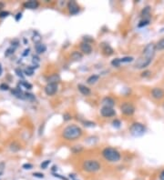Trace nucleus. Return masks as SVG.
<instances>
[{"instance_id":"2eb2a0df","label":"nucleus","mask_w":164,"mask_h":180,"mask_svg":"<svg viewBox=\"0 0 164 180\" xmlns=\"http://www.w3.org/2000/svg\"><path fill=\"white\" fill-rule=\"evenodd\" d=\"M101 48H102V52L105 55V56H111L114 53L113 48L109 46L108 44H102L101 45Z\"/></svg>"},{"instance_id":"a211bd4d","label":"nucleus","mask_w":164,"mask_h":180,"mask_svg":"<svg viewBox=\"0 0 164 180\" xmlns=\"http://www.w3.org/2000/svg\"><path fill=\"white\" fill-rule=\"evenodd\" d=\"M38 5H39L38 2L35 1V0H30V1H27V2L24 3V6L26 8H28V9H36V8H38Z\"/></svg>"},{"instance_id":"c85d7f7f","label":"nucleus","mask_w":164,"mask_h":180,"mask_svg":"<svg viewBox=\"0 0 164 180\" xmlns=\"http://www.w3.org/2000/svg\"><path fill=\"white\" fill-rule=\"evenodd\" d=\"M149 24V19H143V20H141V21L139 23V25H138V27H143V26H148Z\"/></svg>"},{"instance_id":"412c9836","label":"nucleus","mask_w":164,"mask_h":180,"mask_svg":"<svg viewBox=\"0 0 164 180\" xmlns=\"http://www.w3.org/2000/svg\"><path fill=\"white\" fill-rule=\"evenodd\" d=\"M35 49L37 51L38 54H43L46 52L47 50V46L45 44H42V43H39V44H37L36 46H35Z\"/></svg>"},{"instance_id":"4c0bfd02","label":"nucleus","mask_w":164,"mask_h":180,"mask_svg":"<svg viewBox=\"0 0 164 180\" xmlns=\"http://www.w3.org/2000/svg\"><path fill=\"white\" fill-rule=\"evenodd\" d=\"M9 16V12L8 11H1L0 12V18H4Z\"/></svg>"},{"instance_id":"39448f33","label":"nucleus","mask_w":164,"mask_h":180,"mask_svg":"<svg viewBox=\"0 0 164 180\" xmlns=\"http://www.w3.org/2000/svg\"><path fill=\"white\" fill-rule=\"evenodd\" d=\"M156 50H157L156 45L154 43H149V44H148L144 47V49H143V51H142L141 56L146 57V58H148V59H151L152 60L154 56H155V54H156Z\"/></svg>"},{"instance_id":"0eeeda50","label":"nucleus","mask_w":164,"mask_h":180,"mask_svg":"<svg viewBox=\"0 0 164 180\" xmlns=\"http://www.w3.org/2000/svg\"><path fill=\"white\" fill-rule=\"evenodd\" d=\"M151 59H148L144 57H140L137 61L135 62V65H134V67L137 68V69H143V68H146L147 66H149V64L151 63Z\"/></svg>"},{"instance_id":"a18cd8bd","label":"nucleus","mask_w":164,"mask_h":180,"mask_svg":"<svg viewBox=\"0 0 164 180\" xmlns=\"http://www.w3.org/2000/svg\"><path fill=\"white\" fill-rule=\"evenodd\" d=\"M33 63L34 64H35V66H38V62H39V58L38 57H35V56H34L33 57Z\"/></svg>"},{"instance_id":"5701e85b","label":"nucleus","mask_w":164,"mask_h":180,"mask_svg":"<svg viewBox=\"0 0 164 180\" xmlns=\"http://www.w3.org/2000/svg\"><path fill=\"white\" fill-rule=\"evenodd\" d=\"M34 71H35V67H34L33 66H29L24 70V74L26 75H28V77H30V75H32L34 74Z\"/></svg>"},{"instance_id":"f03ea898","label":"nucleus","mask_w":164,"mask_h":180,"mask_svg":"<svg viewBox=\"0 0 164 180\" xmlns=\"http://www.w3.org/2000/svg\"><path fill=\"white\" fill-rule=\"evenodd\" d=\"M102 156L110 163H117L121 158L120 153L114 147H105L102 150Z\"/></svg>"},{"instance_id":"c03bdc74","label":"nucleus","mask_w":164,"mask_h":180,"mask_svg":"<svg viewBox=\"0 0 164 180\" xmlns=\"http://www.w3.org/2000/svg\"><path fill=\"white\" fill-rule=\"evenodd\" d=\"M21 18H22V13H21V12H19V13H17V15H16L15 19H16V21H17V22H18Z\"/></svg>"},{"instance_id":"09e8293b","label":"nucleus","mask_w":164,"mask_h":180,"mask_svg":"<svg viewBox=\"0 0 164 180\" xmlns=\"http://www.w3.org/2000/svg\"><path fill=\"white\" fill-rule=\"evenodd\" d=\"M160 180H164V170L161 171V173L160 174Z\"/></svg>"},{"instance_id":"1a4fd4ad","label":"nucleus","mask_w":164,"mask_h":180,"mask_svg":"<svg viewBox=\"0 0 164 180\" xmlns=\"http://www.w3.org/2000/svg\"><path fill=\"white\" fill-rule=\"evenodd\" d=\"M151 96L156 100H161L164 98V90L161 87H154L151 90Z\"/></svg>"},{"instance_id":"393cba45","label":"nucleus","mask_w":164,"mask_h":180,"mask_svg":"<svg viewBox=\"0 0 164 180\" xmlns=\"http://www.w3.org/2000/svg\"><path fill=\"white\" fill-rule=\"evenodd\" d=\"M32 40L36 43V45H37V44H39V43H40V41H41V37H40V35H39L38 32H35V33H34V35H33Z\"/></svg>"},{"instance_id":"2f4dec72","label":"nucleus","mask_w":164,"mask_h":180,"mask_svg":"<svg viewBox=\"0 0 164 180\" xmlns=\"http://www.w3.org/2000/svg\"><path fill=\"white\" fill-rule=\"evenodd\" d=\"M120 58H115V59H113L112 61H111V65L113 66H116V67H119L120 66Z\"/></svg>"},{"instance_id":"79ce46f5","label":"nucleus","mask_w":164,"mask_h":180,"mask_svg":"<svg viewBox=\"0 0 164 180\" xmlns=\"http://www.w3.org/2000/svg\"><path fill=\"white\" fill-rule=\"evenodd\" d=\"M24 169H31L33 168V165L29 164V163H26V164H24L23 165V167H22Z\"/></svg>"},{"instance_id":"de8ad7c7","label":"nucleus","mask_w":164,"mask_h":180,"mask_svg":"<svg viewBox=\"0 0 164 180\" xmlns=\"http://www.w3.org/2000/svg\"><path fill=\"white\" fill-rule=\"evenodd\" d=\"M29 52H30V49H29V48H27V49H26V50L24 51V53L22 54V56H23V57H26V56H28Z\"/></svg>"},{"instance_id":"72a5a7b5","label":"nucleus","mask_w":164,"mask_h":180,"mask_svg":"<svg viewBox=\"0 0 164 180\" xmlns=\"http://www.w3.org/2000/svg\"><path fill=\"white\" fill-rule=\"evenodd\" d=\"M15 72H16V74H17V77H19V78H24V77H25V75H23V71H22V70H21V69H20L19 67L16 68V70H15Z\"/></svg>"},{"instance_id":"5fc2aeb1","label":"nucleus","mask_w":164,"mask_h":180,"mask_svg":"<svg viewBox=\"0 0 164 180\" xmlns=\"http://www.w3.org/2000/svg\"><path fill=\"white\" fill-rule=\"evenodd\" d=\"M3 175V172L2 171H0V176H2Z\"/></svg>"},{"instance_id":"473e14b6","label":"nucleus","mask_w":164,"mask_h":180,"mask_svg":"<svg viewBox=\"0 0 164 180\" xmlns=\"http://www.w3.org/2000/svg\"><path fill=\"white\" fill-rule=\"evenodd\" d=\"M112 126L115 128H120V126H121V122L119 119H115V120L112 121Z\"/></svg>"},{"instance_id":"dca6fc26","label":"nucleus","mask_w":164,"mask_h":180,"mask_svg":"<svg viewBox=\"0 0 164 180\" xmlns=\"http://www.w3.org/2000/svg\"><path fill=\"white\" fill-rule=\"evenodd\" d=\"M47 84H58L60 81V75L58 74H53L51 75H49L47 79Z\"/></svg>"},{"instance_id":"6e6d98bb","label":"nucleus","mask_w":164,"mask_h":180,"mask_svg":"<svg viewBox=\"0 0 164 180\" xmlns=\"http://www.w3.org/2000/svg\"><path fill=\"white\" fill-rule=\"evenodd\" d=\"M162 107H163V109H164V103H163V106H162Z\"/></svg>"},{"instance_id":"49530a36","label":"nucleus","mask_w":164,"mask_h":180,"mask_svg":"<svg viewBox=\"0 0 164 180\" xmlns=\"http://www.w3.org/2000/svg\"><path fill=\"white\" fill-rule=\"evenodd\" d=\"M18 44H19L18 40H14V41H12V42H11V46H14V47L16 48L18 46Z\"/></svg>"},{"instance_id":"20e7f679","label":"nucleus","mask_w":164,"mask_h":180,"mask_svg":"<svg viewBox=\"0 0 164 180\" xmlns=\"http://www.w3.org/2000/svg\"><path fill=\"white\" fill-rule=\"evenodd\" d=\"M129 133H131V136L135 137L142 136L146 133V127L141 123L135 122L131 125V127H129Z\"/></svg>"},{"instance_id":"cd10ccee","label":"nucleus","mask_w":164,"mask_h":180,"mask_svg":"<svg viewBox=\"0 0 164 180\" xmlns=\"http://www.w3.org/2000/svg\"><path fill=\"white\" fill-rule=\"evenodd\" d=\"M15 50H16V48H15V47H14V46H10L9 48H8V49H6V53H5V56H6V57H9V56H11V55L14 54Z\"/></svg>"},{"instance_id":"ddd939ff","label":"nucleus","mask_w":164,"mask_h":180,"mask_svg":"<svg viewBox=\"0 0 164 180\" xmlns=\"http://www.w3.org/2000/svg\"><path fill=\"white\" fill-rule=\"evenodd\" d=\"M101 104L103 105V107H112L115 106V100L111 98L110 96H105V98L102 99Z\"/></svg>"},{"instance_id":"6e6552de","label":"nucleus","mask_w":164,"mask_h":180,"mask_svg":"<svg viewBox=\"0 0 164 180\" xmlns=\"http://www.w3.org/2000/svg\"><path fill=\"white\" fill-rule=\"evenodd\" d=\"M67 9L70 15H77L80 11L79 6L76 1H69L67 3Z\"/></svg>"},{"instance_id":"aec40b11","label":"nucleus","mask_w":164,"mask_h":180,"mask_svg":"<svg viewBox=\"0 0 164 180\" xmlns=\"http://www.w3.org/2000/svg\"><path fill=\"white\" fill-rule=\"evenodd\" d=\"M99 80V75H91L90 77H88L87 79V83L88 85H94Z\"/></svg>"},{"instance_id":"7ed1b4c3","label":"nucleus","mask_w":164,"mask_h":180,"mask_svg":"<svg viewBox=\"0 0 164 180\" xmlns=\"http://www.w3.org/2000/svg\"><path fill=\"white\" fill-rule=\"evenodd\" d=\"M101 165L95 159H88L82 163V169L88 173H96L99 171Z\"/></svg>"},{"instance_id":"58836bf2","label":"nucleus","mask_w":164,"mask_h":180,"mask_svg":"<svg viewBox=\"0 0 164 180\" xmlns=\"http://www.w3.org/2000/svg\"><path fill=\"white\" fill-rule=\"evenodd\" d=\"M72 118V116H71V115L70 114H68V113H65L64 115H63V119L65 120V121H68V120H70Z\"/></svg>"},{"instance_id":"e433bc0d","label":"nucleus","mask_w":164,"mask_h":180,"mask_svg":"<svg viewBox=\"0 0 164 180\" xmlns=\"http://www.w3.org/2000/svg\"><path fill=\"white\" fill-rule=\"evenodd\" d=\"M0 89H1L2 91H6V90L9 89V87L8 84H6V83H2V84L0 85Z\"/></svg>"},{"instance_id":"603ef678","label":"nucleus","mask_w":164,"mask_h":180,"mask_svg":"<svg viewBox=\"0 0 164 180\" xmlns=\"http://www.w3.org/2000/svg\"><path fill=\"white\" fill-rule=\"evenodd\" d=\"M56 169H57V168H56V165H54V167H53V169H52V170H53V171H55Z\"/></svg>"},{"instance_id":"8fccbe9b","label":"nucleus","mask_w":164,"mask_h":180,"mask_svg":"<svg viewBox=\"0 0 164 180\" xmlns=\"http://www.w3.org/2000/svg\"><path fill=\"white\" fill-rule=\"evenodd\" d=\"M2 72H3V68H2V66H1V64H0V75H1Z\"/></svg>"},{"instance_id":"423d86ee","label":"nucleus","mask_w":164,"mask_h":180,"mask_svg":"<svg viewBox=\"0 0 164 180\" xmlns=\"http://www.w3.org/2000/svg\"><path fill=\"white\" fill-rule=\"evenodd\" d=\"M120 111L125 116H132L135 113V107L129 102H124L120 106Z\"/></svg>"},{"instance_id":"864d4df0","label":"nucleus","mask_w":164,"mask_h":180,"mask_svg":"<svg viewBox=\"0 0 164 180\" xmlns=\"http://www.w3.org/2000/svg\"><path fill=\"white\" fill-rule=\"evenodd\" d=\"M24 43H25V44H26V43H27V40H26V38H24Z\"/></svg>"},{"instance_id":"c9c22d12","label":"nucleus","mask_w":164,"mask_h":180,"mask_svg":"<svg viewBox=\"0 0 164 180\" xmlns=\"http://www.w3.org/2000/svg\"><path fill=\"white\" fill-rule=\"evenodd\" d=\"M83 42H86V43H88V44H90L91 42H94V39L91 38V37H83Z\"/></svg>"},{"instance_id":"3c124183","label":"nucleus","mask_w":164,"mask_h":180,"mask_svg":"<svg viewBox=\"0 0 164 180\" xmlns=\"http://www.w3.org/2000/svg\"><path fill=\"white\" fill-rule=\"evenodd\" d=\"M3 6H4V4H3V3H0V9L3 8Z\"/></svg>"},{"instance_id":"a19ab883","label":"nucleus","mask_w":164,"mask_h":180,"mask_svg":"<svg viewBox=\"0 0 164 180\" xmlns=\"http://www.w3.org/2000/svg\"><path fill=\"white\" fill-rule=\"evenodd\" d=\"M33 176L35 177H38V178H44V174H42V173L36 172V173H34Z\"/></svg>"},{"instance_id":"9b49d317","label":"nucleus","mask_w":164,"mask_h":180,"mask_svg":"<svg viewBox=\"0 0 164 180\" xmlns=\"http://www.w3.org/2000/svg\"><path fill=\"white\" fill-rule=\"evenodd\" d=\"M100 114L104 117H111L116 115V111L112 107H102L100 109Z\"/></svg>"},{"instance_id":"f257e3e1","label":"nucleus","mask_w":164,"mask_h":180,"mask_svg":"<svg viewBox=\"0 0 164 180\" xmlns=\"http://www.w3.org/2000/svg\"><path fill=\"white\" fill-rule=\"evenodd\" d=\"M83 131L77 125H68L62 130V137L67 141L77 140L82 136Z\"/></svg>"},{"instance_id":"a878e982","label":"nucleus","mask_w":164,"mask_h":180,"mask_svg":"<svg viewBox=\"0 0 164 180\" xmlns=\"http://www.w3.org/2000/svg\"><path fill=\"white\" fill-rule=\"evenodd\" d=\"M120 63H131V62L134 61V57H124L122 58H120Z\"/></svg>"},{"instance_id":"c756f323","label":"nucleus","mask_w":164,"mask_h":180,"mask_svg":"<svg viewBox=\"0 0 164 180\" xmlns=\"http://www.w3.org/2000/svg\"><path fill=\"white\" fill-rule=\"evenodd\" d=\"M25 96H26V99L29 100V101L36 100V96L31 93H25Z\"/></svg>"},{"instance_id":"ea45409f","label":"nucleus","mask_w":164,"mask_h":180,"mask_svg":"<svg viewBox=\"0 0 164 180\" xmlns=\"http://www.w3.org/2000/svg\"><path fill=\"white\" fill-rule=\"evenodd\" d=\"M16 147H19V145H17V144H16V143H13V144H11V146H10V149H11L12 151H17V150H19V149L16 148Z\"/></svg>"},{"instance_id":"4be33fe9","label":"nucleus","mask_w":164,"mask_h":180,"mask_svg":"<svg viewBox=\"0 0 164 180\" xmlns=\"http://www.w3.org/2000/svg\"><path fill=\"white\" fill-rule=\"evenodd\" d=\"M140 15L142 17H144V19H149V18H146L147 17H149L150 15V6H146V8H144L142 10H141V13Z\"/></svg>"},{"instance_id":"37998d69","label":"nucleus","mask_w":164,"mask_h":180,"mask_svg":"<svg viewBox=\"0 0 164 180\" xmlns=\"http://www.w3.org/2000/svg\"><path fill=\"white\" fill-rule=\"evenodd\" d=\"M150 74H151V72L149 71V70H146V71L141 73V77H142V78H147V77H149Z\"/></svg>"},{"instance_id":"f8f14e48","label":"nucleus","mask_w":164,"mask_h":180,"mask_svg":"<svg viewBox=\"0 0 164 180\" xmlns=\"http://www.w3.org/2000/svg\"><path fill=\"white\" fill-rule=\"evenodd\" d=\"M79 47H80L81 52L83 53V54L90 55V54H91V52H92V46H91L90 44H88V43L82 42V43L80 44Z\"/></svg>"},{"instance_id":"7c9ffc66","label":"nucleus","mask_w":164,"mask_h":180,"mask_svg":"<svg viewBox=\"0 0 164 180\" xmlns=\"http://www.w3.org/2000/svg\"><path fill=\"white\" fill-rule=\"evenodd\" d=\"M50 162H51L50 160H45V161H43L42 163H41V165H40V168H42V169H47V167L49 165Z\"/></svg>"},{"instance_id":"bb28decb","label":"nucleus","mask_w":164,"mask_h":180,"mask_svg":"<svg viewBox=\"0 0 164 180\" xmlns=\"http://www.w3.org/2000/svg\"><path fill=\"white\" fill-rule=\"evenodd\" d=\"M18 86H20V87H24L26 88V89H31V88H32V85L30 84V83L26 82V81H25V80H23V81H21V82H19Z\"/></svg>"},{"instance_id":"6ab92c4d","label":"nucleus","mask_w":164,"mask_h":180,"mask_svg":"<svg viewBox=\"0 0 164 180\" xmlns=\"http://www.w3.org/2000/svg\"><path fill=\"white\" fill-rule=\"evenodd\" d=\"M70 58L74 61H79L83 58V54L79 51H73L70 55Z\"/></svg>"},{"instance_id":"f704fd0d","label":"nucleus","mask_w":164,"mask_h":180,"mask_svg":"<svg viewBox=\"0 0 164 180\" xmlns=\"http://www.w3.org/2000/svg\"><path fill=\"white\" fill-rule=\"evenodd\" d=\"M84 126L87 127H94L96 126V124L94 122H91V121H85Z\"/></svg>"},{"instance_id":"4468645a","label":"nucleus","mask_w":164,"mask_h":180,"mask_svg":"<svg viewBox=\"0 0 164 180\" xmlns=\"http://www.w3.org/2000/svg\"><path fill=\"white\" fill-rule=\"evenodd\" d=\"M78 89H79V91L83 95V96H90L91 94V90L90 87H88L87 86L83 85V84H79L78 85Z\"/></svg>"},{"instance_id":"b1692460","label":"nucleus","mask_w":164,"mask_h":180,"mask_svg":"<svg viewBox=\"0 0 164 180\" xmlns=\"http://www.w3.org/2000/svg\"><path fill=\"white\" fill-rule=\"evenodd\" d=\"M157 50H164V37L160 39L156 44Z\"/></svg>"},{"instance_id":"9d476101","label":"nucleus","mask_w":164,"mask_h":180,"mask_svg":"<svg viewBox=\"0 0 164 180\" xmlns=\"http://www.w3.org/2000/svg\"><path fill=\"white\" fill-rule=\"evenodd\" d=\"M58 87L57 84H47L44 88L45 93L47 96H54L58 92Z\"/></svg>"},{"instance_id":"f3484780","label":"nucleus","mask_w":164,"mask_h":180,"mask_svg":"<svg viewBox=\"0 0 164 180\" xmlns=\"http://www.w3.org/2000/svg\"><path fill=\"white\" fill-rule=\"evenodd\" d=\"M12 95L15 96L16 98H20V99H26V96H25V94L23 93L22 89H20L19 87H17V88H14L12 91H11Z\"/></svg>"}]
</instances>
